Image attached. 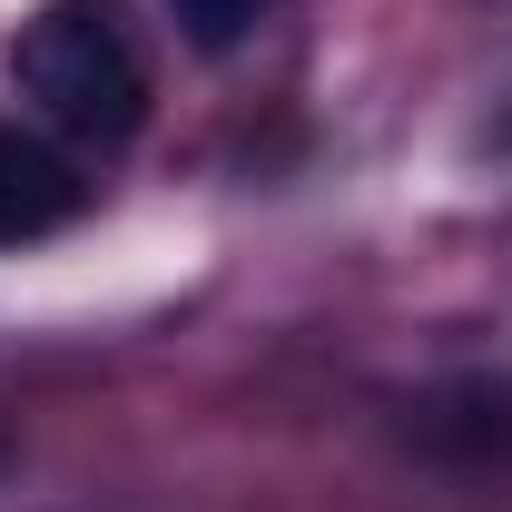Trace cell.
<instances>
[{"mask_svg": "<svg viewBox=\"0 0 512 512\" xmlns=\"http://www.w3.org/2000/svg\"><path fill=\"white\" fill-rule=\"evenodd\" d=\"M10 79L40 109V128H60L79 148H128L148 119V50L119 0H40L10 30Z\"/></svg>", "mask_w": 512, "mask_h": 512, "instance_id": "6da1fadb", "label": "cell"}, {"mask_svg": "<svg viewBox=\"0 0 512 512\" xmlns=\"http://www.w3.org/2000/svg\"><path fill=\"white\" fill-rule=\"evenodd\" d=\"M414 434L434 453H503L512 444V384H453L414 414Z\"/></svg>", "mask_w": 512, "mask_h": 512, "instance_id": "3957f363", "label": "cell"}, {"mask_svg": "<svg viewBox=\"0 0 512 512\" xmlns=\"http://www.w3.org/2000/svg\"><path fill=\"white\" fill-rule=\"evenodd\" d=\"M168 10H178V30H188L197 50L217 60V50H237V40L256 30V10H266V0H168Z\"/></svg>", "mask_w": 512, "mask_h": 512, "instance_id": "277c9868", "label": "cell"}, {"mask_svg": "<svg viewBox=\"0 0 512 512\" xmlns=\"http://www.w3.org/2000/svg\"><path fill=\"white\" fill-rule=\"evenodd\" d=\"M89 207V178L69 168V148L50 128L0 119V247H40Z\"/></svg>", "mask_w": 512, "mask_h": 512, "instance_id": "7a4b0ae2", "label": "cell"}]
</instances>
